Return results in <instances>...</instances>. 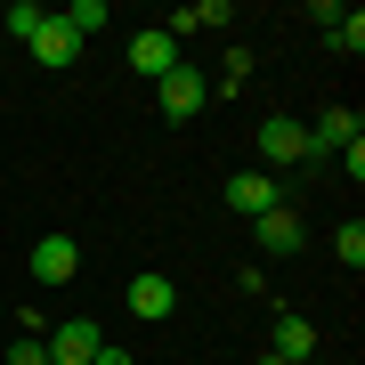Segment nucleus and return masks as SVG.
Instances as JSON below:
<instances>
[{"label": "nucleus", "mask_w": 365, "mask_h": 365, "mask_svg": "<svg viewBox=\"0 0 365 365\" xmlns=\"http://www.w3.org/2000/svg\"><path fill=\"white\" fill-rule=\"evenodd\" d=\"M203 98H211V81H203L195 66H187V57H179V66H170V73L155 81V106H163L170 122H195V114H203Z\"/></svg>", "instance_id": "f257e3e1"}, {"label": "nucleus", "mask_w": 365, "mask_h": 365, "mask_svg": "<svg viewBox=\"0 0 365 365\" xmlns=\"http://www.w3.org/2000/svg\"><path fill=\"white\" fill-rule=\"evenodd\" d=\"M41 349H49V365H90V357L106 349V333L90 325V317H66V325H49V341H41Z\"/></svg>", "instance_id": "f03ea898"}, {"label": "nucleus", "mask_w": 365, "mask_h": 365, "mask_svg": "<svg viewBox=\"0 0 365 365\" xmlns=\"http://www.w3.org/2000/svg\"><path fill=\"white\" fill-rule=\"evenodd\" d=\"M220 203L235 211V220H260V211H276L284 195H276V179H268V170H235V179L220 187Z\"/></svg>", "instance_id": "7ed1b4c3"}, {"label": "nucleus", "mask_w": 365, "mask_h": 365, "mask_svg": "<svg viewBox=\"0 0 365 365\" xmlns=\"http://www.w3.org/2000/svg\"><path fill=\"white\" fill-rule=\"evenodd\" d=\"M25 268H33V284H73V276H81V244H73V235H41Z\"/></svg>", "instance_id": "20e7f679"}, {"label": "nucleus", "mask_w": 365, "mask_h": 365, "mask_svg": "<svg viewBox=\"0 0 365 365\" xmlns=\"http://www.w3.org/2000/svg\"><path fill=\"white\" fill-rule=\"evenodd\" d=\"M252 235H260V252H268V260H292V252L309 244V227L292 220V203H276V211H260V220H252Z\"/></svg>", "instance_id": "39448f33"}, {"label": "nucleus", "mask_w": 365, "mask_h": 365, "mask_svg": "<svg viewBox=\"0 0 365 365\" xmlns=\"http://www.w3.org/2000/svg\"><path fill=\"white\" fill-rule=\"evenodd\" d=\"M179 309V284H170V276H130V317H146V325H163V317Z\"/></svg>", "instance_id": "423d86ee"}, {"label": "nucleus", "mask_w": 365, "mask_h": 365, "mask_svg": "<svg viewBox=\"0 0 365 365\" xmlns=\"http://www.w3.org/2000/svg\"><path fill=\"white\" fill-rule=\"evenodd\" d=\"M25 49L41 57V66H73V57H81V49H90V41H81L73 25H57V9H49V25H41V33L25 41Z\"/></svg>", "instance_id": "0eeeda50"}, {"label": "nucleus", "mask_w": 365, "mask_h": 365, "mask_svg": "<svg viewBox=\"0 0 365 365\" xmlns=\"http://www.w3.org/2000/svg\"><path fill=\"white\" fill-rule=\"evenodd\" d=\"M357 138H365V122L349 114V106H333V114H325V122L309 130V155H349Z\"/></svg>", "instance_id": "6e6552de"}, {"label": "nucleus", "mask_w": 365, "mask_h": 365, "mask_svg": "<svg viewBox=\"0 0 365 365\" xmlns=\"http://www.w3.org/2000/svg\"><path fill=\"white\" fill-rule=\"evenodd\" d=\"M130 66H138V73H146V81H163V73H170V66H179V41H170V33H163V25H146V33H138V41H130Z\"/></svg>", "instance_id": "1a4fd4ad"}, {"label": "nucleus", "mask_w": 365, "mask_h": 365, "mask_svg": "<svg viewBox=\"0 0 365 365\" xmlns=\"http://www.w3.org/2000/svg\"><path fill=\"white\" fill-rule=\"evenodd\" d=\"M260 155H268V163H309V130L284 122V114H268V122H260Z\"/></svg>", "instance_id": "9d476101"}, {"label": "nucleus", "mask_w": 365, "mask_h": 365, "mask_svg": "<svg viewBox=\"0 0 365 365\" xmlns=\"http://www.w3.org/2000/svg\"><path fill=\"white\" fill-rule=\"evenodd\" d=\"M268 357H284V365H309V357H317V325H309L300 309H284V317H276V349H268Z\"/></svg>", "instance_id": "9b49d317"}, {"label": "nucleus", "mask_w": 365, "mask_h": 365, "mask_svg": "<svg viewBox=\"0 0 365 365\" xmlns=\"http://www.w3.org/2000/svg\"><path fill=\"white\" fill-rule=\"evenodd\" d=\"M220 25H227V9H220V0H195V9H179V16H170L163 33L179 41V33H220Z\"/></svg>", "instance_id": "f8f14e48"}, {"label": "nucleus", "mask_w": 365, "mask_h": 365, "mask_svg": "<svg viewBox=\"0 0 365 365\" xmlns=\"http://www.w3.org/2000/svg\"><path fill=\"white\" fill-rule=\"evenodd\" d=\"M0 25H9L16 41H33L41 25H49V9H41V0H9V9H0Z\"/></svg>", "instance_id": "ddd939ff"}, {"label": "nucleus", "mask_w": 365, "mask_h": 365, "mask_svg": "<svg viewBox=\"0 0 365 365\" xmlns=\"http://www.w3.org/2000/svg\"><path fill=\"white\" fill-rule=\"evenodd\" d=\"M325 41H333L341 57H357V49H365V16H357V9H349V16H333V25H325Z\"/></svg>", "instance_id": "4468645a"}, {"label": "nucleus", "mask_w": 365, "mask_h": 365, "mask_svg": "<svg viewBox=\"0 0 365 365\" xmlns=\"http://www.w3.org/2000/svg\"><path fill=\"white\" fill-rule=\"evenodd\" d=\"M333 252H341V268H365V220H341V235H333Z\"/></svg>", "instance_id": "2eb2a0df"}, {"label": "nucleus", "mask_w": 365, "mask_h": 365, "mask_svg": "<svg viewBox=\"0 0 365 365\" xmlns=\"http://www.w3.org/2000/svg\"><path fill=\"white\" fill-rule=\"evenodd\" d=\"M57 25H73L81 41H90V33L106 25V0H73V9H57Z\"/></svg>", "instance_id": "dca6fc26"}, {"label": "nucleus", "mask_w": 365, "mask_h": 365, "mask_svg": "<svg viewBox=\"0 0 365 365\" xmlns=\"http://www.w3.org/2000/svg\"><path fill=\"white\" fill-rule=\"evenodd\" d=\"M9 365H49V349H41V341H25V333H16V349H9Z\"/></svg>", "instance_id": "f3484780"}, {"label": "nucleus", "mask_w": 365, "mask_h": 365, "mask_svg": "<svg viewBox=\"0 0 365 365\" xmlns=\"http://www.w3.org/2000/svg\"><path fill=\"white\" fill-rule=\"evenodd\" d=\"M90 365H130V357H122V349H98V357H90Z\"/></svg>", "instance_id": "a211bd4d"}, {"label": "nucleus", "mask_w": 365, "mask_h": 365, "mask_svg": "<svg viewBox=\"0 0 365 365\" xmlns=\"http://www.w3.org/2000/svg\"><path fill=\"white\" fill-rule=\"evenodd\" d=\"M260 365H284V357H260Z\"/></svg>", "instance_id": "6ab92c4d"}, {"label": "nucleus", "mask_w": 365, "mask_h": 365, "mask_svg": "<svg viewBox=\"0 0 365 365\" xmlns=\"http://www.w3.org/2000/svg\"><path fill=\"white\" fill-rule=\"evenodd\" d=\"M309 365H325V357H309Z\"/></svg>", "instance_id": "aec40b11"}]
</instances>
